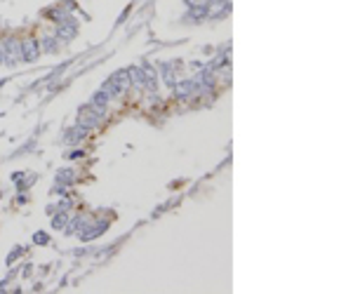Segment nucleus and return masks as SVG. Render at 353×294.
Instances as JSON below:
<instances>
[{
	"label": "nucleus",
	"mask_w": 353,
	"mask_h": 294,
	"mask_svg": "<svg viewBox=\"0 0 353 294\" xmlns=\"http://www.w3.org/2000/svg\"><path fill=\"white\" fill-rule=\"evenodd\" d=\"M83 155H85L83 151H71V153H68L66 158H68V160H78V158H83Z\"/></svg>",
	"instance_id": "obj_20"
},
{
	"label": "nucleus",
	"mask_w": 353,
	"mask_h": 294,
	"mask_svg": "<svg viewBox=\"0 0 353 294\" xmlns=\"http://www.w3.org/2000/svg\"><path fill=\"white\" fill-rule=\"evenodd\" d=\"M33 276V263H24L21 266V278H31Z\"/></svg>",
	"instance_id": "obj_19"
},
{
	"label": "nucleus",
	"mask_w": 353,
	"mask_h": 294,
	"mask_svg": "<svg viewBox=\"0 0 353 294\" xmlns=\"http://www.w3.org/2000/svg\"><path fill=\"white\" fill-rule=\"evenodd\" d=\"M55 212H57V205H47V215L52 217V215H55Z\"/></svg>",
	"instance_id": "obj_21"
},
{
	"label": "nucleus",
	"mask_w": 353,
	"mask_h": 294,
	"mask_svg": "<svg viewBox=\"0 0 353 294\" xmlns=\"http://www.w3.org/2000/svg\"><path fill=\"white\" fill-rule=\"evenodd\" d=\"M73 181H75V172L73 170H59V172H57V184L71 186Z\"/></svg>",
	"instance_id": "obj_16"
},
{
	"label": "nucleus",
	"mask_w": 353,
	"mask_h": 294,
	"mask_svg": "<svg viewBox=\"0 0 353 294\" xmlns=\"http://www.w3.org/2000/svg\"><path fill=\"white\" fill-rule=\"evenodd\" d=\"M87 132H90V129H85V127H73V129H68L66 135H64V144H66V146H73V144H80V141L85 139L87 137Z\"/></svg>",
	"instance_id": "obj_9"
},
{
	"label": "nucleus",
	"mask_w": 353,
	"mask_h": 294,
	"mask_svg": "<svg viewBox=\"0 0 353 294\" xmlns=\"http://www.w3.org/2000/svg\"><path fill=\"white\" fill-rule=\"evenodd\" d=\"M75 33H78V21H75L73 17H66V19H61V21H57L55 36L59 38L61 43H66V40H73Z\"/></svg>",
	"instance_id": "obj_2"
},
{
	"label": "nucleus",
	"mask_w": 353,
	"mask_h": 294,
	"mask_svg": "<svg viewBox=\"0 0 353 294\" xmlns=\"http://www.w3.org/2000/svg\"><path fill=\"white\" fill-rule=\"evenodd\" d=\"M87 224H90V219H87V217H73V219L68 221L66 224V228H64V233H66V235H78L80 231H83V228L87 226Z\"/></svg>",
	"instance_id": "obj_10"
},
{
	"label": "nucleus",
	"mask_w": 353,
	"mask_h": 294,
	"mask_svg": "<svg viewBox=\"0 0 353 294\" xmlns=\"http://www.w3.org/2000/svg\"><path fill=\"white\" fill-rule=\"evenodd\" d=\"M33 243H36V245H47L49 235H47V233H43V231H38L36 235H33Z\"/></svg>",
	"instance_id": "obj_18"
},
{
	"label": "nucleus",
	"mask_w": 353,
	"mask_h": 294,
	"mask_svg": "<svg viewBox=\"0 0 353 294\" xmlns=\"http://www.w3.org/2000/svg\"><path fill=\"white\" fill-rule=\"evenodd\" d=\"M0 198H3V193H0Z\"/></svg>",
	"instance_id": "obj_23"
},
{
	"label": "nucleus",
	"mask_w": 353,
	"mask_h": 294,
	"mask_svg": "<svg viewBox=\"0 0 353 294\" xmlns=\"http://www.w3.org/2000/svg\"><path fill=\"white\" fill-rule=\"evenodd\" d=\"M66 224H68V215L64 209H57L55 215H52V228H55V231H64Z\"/></svg>",
	"instance_id": "obj_15"
},
{
	"label": "nucleus",
	"mask_w": 353,
	"mask_h": 294,
	"mask_svg": "<svg viewBox=\"0 0 353 294\" xmlns=\"http://www.w3.org/2000/svg\"><path fill=\"white\" fill-rule=\"evenodd\" d=\"M231 14V3L229 0H210L207 3V19L212 21H221Z\"/></svg>",
	"instance_id": "obj_3"
},
{
	"label": "nucleus",
	"mask_w": 353,
	"mask_h": 294,
	"mask_svg": "<svg viewBox=\"0 0 353 294\" xmlns=\"http://www.w3.org/2000/svg\"><path fill=\"white\" fill-rule=\"evenodd\" d=\"M128 73H130V83L144 90V83H146V78H144V71H141V66H130Z\"/></svg>",
	"instance_id": "obj_14"
},
{
	"label": "nucleus",
	"mask_w": 353,
	"mask_h": 294,
	"mask_svg": "<svg viewBox=\"0 0 353 294\" xmlns=\"http://www.w3.org/2000/svg\"><path fill=\"white\" fill-rule=\"evenodd\" d=\"M24 252H26V250H24V247H19V245H17V247H12V252H10V254H7L5 263H7V266H12V263L17 261V259L21 257V254H24Z\"/></svg>",
	"instance_id": "obj_17"
},
{
	"label": "nucleus",
	"mask_w": 353,
	"mask_h": 294,
	"mask_svg": "<svg viewBox=\"0 0 353 294\" xmlns=\"http://www.w3.org/2000/svg\"><path fill=\"white\" fill-rule=\"evenodd\" d=\"M172 92H174V97L186 99V97H191L193 92H198V87H195L193 78H191V80H176L174 85H172Z\"/></svg>",
	"instance_id": "obj_8"
},
{
	"label": "nucleus",
	"mask_w": 353,
	"mask_h": 294,
	"mask_svg": "<svg viewBox=\"0 0 353 294\" xmlns=\"http://www.w3.org/2000/svg\"><path fill=\"white\" fill-rule=\"evenodd\" d=\"M78 125H80V127H85V129H94V127H99V125H102V116H99V113L92 109L90 104H87V106H80V111H78Z\"/></svg>",
	"instance_id": "obj_1"
},
{
	"label": "nucleus",
	"mask_w": 353,
	"mask_h": 294,
	"mask_svg": "<svg viewBox=\"0 0 353 294\" xmlns=\"http://www.w3.org/2000/svg\"><path fill=\"white\" fill-rule=\"evenodd\" d=\"M106 228H109V221H102V224H87V226L83 228L78 235H80V240H83V243H90V240L99 238V235H102Z\"/></svg>",
	"instance_id": "obj_7"
},
{
	"label": "nucleus",
	"mask_w": 353,
	"mask_h": 294,
	"mask_svg": "<svg viewBox=\"0 0 353 294\" xmlns=\"http://www.w3.org/2000/svg\"><path fill=\"white\" fill-rule=\"evenodd\" d=\"M5 62V55H3V45H0V64Z\"/></svg>",
	"instance_id": "obj_22"
},
{
	"label": "nucleus",
	"mask_w": 353,
	"mask_h": 294,
	"mask_svg": "<svg viewBox=\"0 0 353 294\" xmlns=\"http://www.w3.org/2000/svg\"><path fill=\"white\" fill-rule=\"evenodd\" d=\"M40 52V43L38 40H24L21 43V62H38Z\"/></svg>",
	"instance_id": "obj_6"
},
{
	"label": "nucleus",
	"mask_w": 353,
	"mask_h": 294,
	"mask_svg": "<svg viewBox=\"0 0 353 294\" xmlns=\"http://www.w3.org/2000/svg\"><path fill=\"white\" fill-rule=\"evenodd\" d=\"M207 3L210 0H200L195 5H189V12L184 14V21H193V24H200L207 19Z\"/></svg>",
	"instance_id": "obj_5"
},
{
	"label": "nucleus",
	"mask_w": 353,
	"mask_h": 294,
	"mask_svg": "<svg viewBox=\"0 0 353 294\" xmlns=\"http://www.w3.org/2000/svg\"><path fill=\"white\" fill-rule=\"evenodd\" d=\"M3 55H5L7 66H17V64L21 62V43L14 40V38L5 40V43H3Z\"/></svg>",
	"instance_id": "obj_4"
},
{
	"label": "nucleus",
	"mask_w": 353,
	"mask_h": 294,
	"mask_svg": "<svg viewBox=\"0 0 353 294\" xmlns=\"http://www.w3.org/2000/svg\"><path fill=\"white\" fill-rule=\"evenodd\" d=\"M111 83H113V85H118L122 90V92H125V90H128L130 85H132V83H130V73H128V68H120V71H116V73L111 75Z\"/></svg>",
	"instance_id": "obj_12"
},
{
	"label": "nucleus",
	"mask_w": 353,
	"mask_h": 294,
	"mask_svg": "<svg viewBox=\"0 0 353 294\" xmlns=\"http://www.w3.org/2000/svg\"><path fill=\"white\" fill-rule=\"evenodd\" d=\"M61 40L57 36H47V38H43V43H40V52H45V55H57L61 49Z\"/></svg>",
	"instance_id": "obj_11"
},
{
	"label": "nucleus",
	"mask_w": 353,
	"mask_h": 294,
	"mask_svg": "<svg viewBox=\"0 0 353 294\" xmlns=\"http://www.w3.org/2000/svg\"><path fill=\"white\" fill-rule=\"evenodd\" d=\"M160 73H163V83L165 85H174L176 83V71H174V66H172V62H163L160 64Z\"/></svg>",
	"instance_id": "obj_13"
}]
</instances>
